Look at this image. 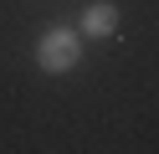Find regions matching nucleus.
Instances as JSON below:
<instances>
[{"mask_svg": "<svg viewBox=\"0 0 159 154\" xmlns=\"http://www.w3.org/2000/svg\"><path fill=\"white\" fill-rule=\"evenodd\" d=\"M36 62H41V72H52V77L72 72L77 62H82V36H77L72 26H57V31H46V36L36 41Z\"/></svg>", "mask_w": 159, "mask_h": 154, "instance_id": "obj_1", "label": "nucleus"}, {"mask_svg": "<svg viewBox=\"0 0 159 154\" xmlns=\"http://www.w3.org/2000/svg\"><path fill=\"white\" fill-rule=\"evenodd\" d=\"M82 31H87V36H113V31H118V5H113V0L87 5L82 10Z\"/></svg>", "mask_w": 159, "mask_h": 154, "instance_id": "obj_2", "label": "nucleus"}]
</instances>
